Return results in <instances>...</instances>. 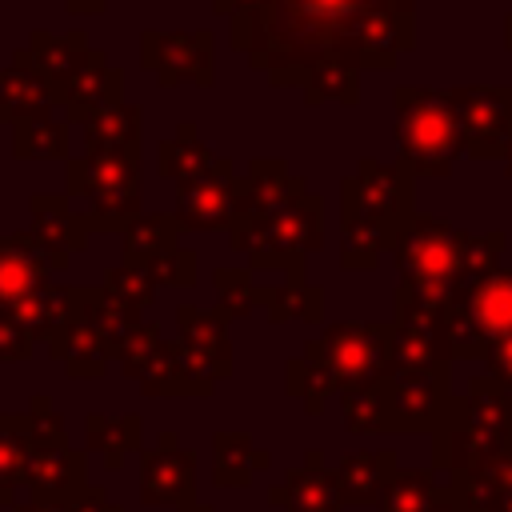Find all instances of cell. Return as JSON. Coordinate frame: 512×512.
<instances>
[{
	"label": "cell",
	"instance_id": "obj_30",
	"mask_svg": "<svg viewBox=\"0 0 512 512\" xmlns=\"http://www.w3.org/2000/svg\"><path fill=\"white\" fill-rule=\"evenodd\" d=\"M448 484L460 512H512V452L472 472H456Z\"/></svg>",
	"mask_w": 512,
	"mask_h": 512
},
{
	"label": "cell",
	"instance_id": "obj_43",
	"mask_svg": "<svg viewBox=\"0 0 512 512\" xmlns=\"http://www.w3.org/2000/svg\"><path fill=\"white\" fill-rule=\"evenodd\" d=\"M340 416L348 424V432L356 436H376L384 432V384H368V388H352L340 396Z\"/></svg>",
	"mask_w": 512,
	"mask_h": 512
},
{
	"label": "cell",
	"instance_id": "obj_35",
	"mask_svg": "<svg viewBox=\"0 0 512 512\" xmlns=\"http://www.w3.org/2000/svg\"><path fill=\"white\" fill-rule=\"evenodd\" d=\"M264 316L272 324H316L324 316V288L304 276H284L264 288Z\"/></svg>",
	"mask_w": 512,
	"mask_h": 512
},
{
	"label": "cell",
	"instance_id": "obj_46",
	"mask_svg": "<svg viewBox=\"0 0 512 512\" xmlns=\"http://www.w3.org/2000/svg\"><path fill=\"white\" fill-rule=\"evenodd\" d=\"M36 348V340L28 336V328H20L16 320L0 316V364H16V360H28Z\"/></svg>",
	"mask_w": 512,
	"mask_h": 512
},
{
	"label": "cell",
	"instance_id": "obj_2",
	"mask_svg": "<svg viewBox=\"0 0 512 512\" xmlns=\"http://www.w3.org/2000/svg\"><path fill=\"white\" fill-rule=\"evenodd\" d=\"M228 248L252 272L304 276V260L324 248V200L288 168L284 156L248 160L236 180V220Z\"/></svg>",
	"mask_w": 512,
	"mask_h": 512
},
{
	"label": "cell",
	"instance_id": "obj_4",
	"mask_svg": "<svg viewBox=\"0 0 512 512\" xmlns=\"http://www.w3.org/2000/svg\"><path fill=\"white\" fill-rule=\"evenodd\" d=\"M512 452V392L488 376H472L464 396H452L444 424L432 432V472H472Z\"/></svg>",
	"mask_w": 512,
	"mask_h": 512
},
{
	"label": "cell",
	"instance_id": "obj_5",
	"mask_svg": "<svg viewBox=\"0 0 512 512\" xmlns=\"http://www.w3.org/2000/svg\"><path fill=\"white\" fill-rule=\"evenodd\" d=\"M396 104V152L400 160L428 180H448L456 160L468 152L464 144V128L452 104L448 88H424V84H396L392 92Z\"/></svg>",
	"mask_w": 512,
	"mask_h": 512
},
{
	"label": "cell",
	"instance_id": "obj_8",
	"mask_svg": "<svg viewBox=\"0 0 512 512\" xmlns=\"http://www.w3.org/2000/svg\"><path fill=\"white\" fill-rule=\"evenodd\" d=\"M388 332H392V320L388 324H376V320H336L328 324L320 336H312L304 344V356L312 364H320L336 392H352V388H368L384 376V348H388ZM336 396V400H340Z\"/></svg>",
	"mask_w": 512,
	"mask_h": 512
},
{
	"label": "cell",
	"instance_id": "obj_9",
	"mask_svg": "<svg viewBox=\"0 0 512 512\" xmlns=\"http://www.w3.org/2000/svg\"><path fill=\"white\" fill-rule=\"evenodd\" d=\"M340 212L400 232L416 216V172L400 156L396 160L364 156L356 172L340 180Z\"/></svg>",
	"mask_w": 512,
	"mask_h": 512
},
{
	"label": "cell",
	"instance_id": "obj_17",
	"mask_svg": "<svg viewBox=\"0 0 512 512\" xmlns=\"http://www.w3.org/2000/svg\"><path fill=\"white\" fill-rule=\"evenodd\" d=\"M264 496H268V508H280V512H344L332 464H324L320 448H308L304 464L288 468L284 480L272 484Z\"/></svg>",
	"mask_w": 512,
	"mask_h": 512
},
{
	"label": "cell",
	"instance_id": "obj_39",
	"mask_svg": "<svg viewBox=\"0 0 512 512\" xmlns=\"http://www.w3.org/2000/svg\"><path fill=\"white\" fill-rule=\"evenodd\" d=\"M216 312L224 320H244L256 308H264V288L252 284V268H216Z\"/></svg>",
	"mask_w": 512,
	"mask_h": 512
},
{
	"label": "cell",
	"instance_id": "obj_20",
	"mask_svg": "<svg viewBox=\"0 0 512 512\" xmlns=\"http://www.w3.org/2000/svg\"><path fill=\"white\" fill-rule=\"evenodd\" d=\"M168 352L172 340L160 332V324L140 320L116 348L120 372L144 392V396H168Z\"/></svg>",
	"mask_w": 512,
	"mask_h": 512
},
{
	"label": "cell",
	"instance_id": "obj_38",
	"mask_svg": "<svg viewBox=\"0 0 512 512\" xmlns=\"http://www.w3.org/2000/svg\"><path fill=\"white\" fill-rule=\"evenodd\" d=\"M32 452V428L24 412H0V504H12V492L24 488Z\"/></svg>",
	"mask_w": 512,
	"mask_h": 512
},
{
	"label": "cell",
	"instance_id": "obj_45",
	"mask_svg": "<svg viewBox=\"0 0 512 512\" xmlns=\"http://www.w3.org/2000/svg\"><path fill=\"white\" fill-rule=\"evenodd\" d=\"M480 364L488 368V372H484L488 380H496L504 392H512V336H500V340H492V344L484 348Z\"/></svg>",
	"mask_w": 512,
	"mask_h": 512
},
{
	"label": "cell",
	"instance_id": "obj_25",
	"mask_svg": "<svg viewBox=\"0 0 512 512\" xmlns=\"http://www.w3.org/2000/svg\"><path fill=\"white\" fill-rule=\"evenodd\" d=\"M48 356H52L56 364H64V372H68L72 380H100V376L112 368L116 348H112L84 316H76V320H68V324L48 340Z\"/></svg>",
	"mask_w": 512,
	"mask_h": 512
},
{
	"label": "cell",
	"instance_id": "obj_36",
	"mask_svg": "<svg viewBox=\"0 0 512 512\" xmlns=\"http://www.w3.org/2000/svg\"><path fill=\"white\" fill-rule=\"evenodd\" d=\"M68 120L56 112L12 124V156L20 160H68Z\"/></svg>",
	"mask_w": 512,
	"mask_h": 512
},
{
	"label": "cell",
	"instance_id": "obj_33",
	"mask_svg": "<svg viewBox=\"0 0 512 512\" xmlns=\"http://www.w3.org/2000/svg\"><path fill=\"white\" fill-rule=\"evenodd\" d=\"M272 456L252 444L248 432H216L212 436V484L216 488H248L260 468H268Z\"/></svg>",
	"mask_w": 512,
	"mask_h": 512
},
{
	"label": "cell",
	"instance_id": "obj_6",
	"mask_svg": "<svg viewBox=\"0 0 512 512\" xmlns=\"http://www.w3.org/2000/svg\"><path fill=\"white\" fill-rule=\"evenodd\" d=\"M64 196L88 232H124L140 212V168L124 156L80 152L64 160Z\"/></svg>",
	"mask_w": 512,
	"mask_h": 512
},
{
	"label": "cell",
	"instance_id": "obj_16",
	"mask_svg": "<svg viewBox=\"0 0 512 512\" xmlns=\"http://www.w3.org/2000/svg\"><path fill=\"white\" fill-rule=\"evenodd\" d=\"M120 100H124V72L112 68L100 48H92L56 92V108L64 112L68 124H84L88 116H96L100 108L120 104Z\"/></svg>",
	"mask_w": 512,
	"mask_h": 512
},
{
	"label": "cell",
	"instance_id": "obj_37",
	"mask_svg": "<svg viewBox=\"0 0 512 512\" xmlns=\"http://www.w3.org/2000/svg\"><path fill=\"white\" fill-rule=\"evenodd\" d=\"M396 244V232L372 224V220H360L352 212H340V268L348 272H360V268H376L384 252H392Z\"/></svg>",
	"mask_w": 512,
	"mask_h": 512
},
{
	"label": "cell",
	"instance_id": "obj_10",
	"mask_svg": "<svg viewBox=\"0 0 512 512\" xmlns=\"http://www.w3.org/2000/svg\"><path fill=\"white\" fill-rule=\"evenodd\" d=\"M212 44L216 40L208 28H192V32L148 28L140 32V64L156 76L160 88H176V84L212 88V76H216Z\"/></svg>",
	"mask_w": 512,
	"mask_h": 512
},
{
	"label": "cell",
	"instance_id": "obj_48",
	"mask_svg": "<svg viewBox=\"0 0 512 512\" xmlns=\"http://www.w3.org/2000/svg\"><path fill=\"white\" fill-rule=\"evenodd\" d=\"M12 512H72L68 504H48V500H20V504H12Z\"/></svg>",
	"mask_w": 512,
	"mask_h": 512
},
{
	"label": "cell",
	"instance_id": "obj_14",
	"mask_svg": "<svg viewBox=\"0 0 512 512\" xmlns=\"http://www.w3.org/2000/svg\"><path fill=\"white\" fill-rule=\"evenodd\" d=\"M72 256L40 240L32 228L0 236V312L48 284V272H64Z\"/></svg>",
	"mask_w": 512,
	"mask_h": 512
},
{
	"label": "cell",
	"instance_id": "obj_19",
	"mask_svg": "<svg viewBox=\"0 0 512 512\" xmlns=\"http://www.w3.org/2000/svg\"><path fill=\"white\" fill-rule=\"evenodd\" d=\"M236 180L240 176L232 172V176L176 188V204H172L176 228L180 232H228L236 220Z\"/></svg>",
	"mask_w": 512,
	"mask_h": 512
},
{
	"label": "cell",
	"instance_id": "obj_1",
	"mask_svg": "<svg viewBox=\"0 0 512 512\" xmlns=\"http://www.w3.org/2000/svg\"><path fill=\"white\" fill-rule=\"evenodd\" d=\"M228 44L276 88H304L324 64L388 72L416 48L412 0H268L228 20Z\"/></svg>",
	"mask_w": 512,
	"mask_h": 512
},
{
	"label": "cell",
	"instance_id": "obj_40",
	"mask_svg": "<svg viewBox=\"0 0 512 512\" xmlns=\"http://www.w3.org/2000/svg\"><path fill=\"white\" fill-rule=\"evenodd\" d=\"M80 316H84V320H88V324H92V328H96L112 348H120V340H124V336L144 320L140 312L120 308V304H116L100 284H96V288H88V284H84V308H80Z\"/></svg>",
	"mask_w": 512,
	"mask_h": 512
},
{
	"label": "cell",
	"instance_id": "obj_47",
	"mask_svg": "<svg viewBox=\"0 0 512 512\" xmlns=\"http://www.w3.org/2000/svg\"><path fill=\"white\" fill-rule=\"evenodd\" d=\"M68 508H72V512H124V508H120V504H116L100 484H88L76 500H68Z\"/></svg>",
	"mask_w": 512,
	"mask_h": 512
},
{
	"label": "cell",
	"instance_id": "obj_13",
	"mask_svg": "<svg viewBox=\"0 0 512 512\" xmlns=\"http://www.w3.org/2000/svg\"><path fill=\"white\" fill-rule=\"evenodd\" d=\"M140 504H172L180 512L196 508V452L164 432L152 448L140 452Z\"/></svg>",
	"mask_w": 512,
	"mask_h": 512
},
{
	"label": "cell",
	"instance_id": "obj_31",
	"mask_svg": "<svg viewBox=\"0 0 512 512\" xmlns=\"http://www.w3.org/2000/svg\"><path fill=\"white\" fill-rule=\"evenodd\" d=\"M44 112H60L48 80L12 56V64L0 68V124L12 128L16 120L44 116Z\"/></svg>",
	"mask_w": 512,
	"mask_h": 512
},
{
	"label": "cell",
	"instance_id": "obj_12",
	"mask_svg": "<svg viewBox=\"0 0 512 512\" xmlns=\"http://www.w3.org/2000/svg\"><path fill=\"white\" fill-rule=\"evenodd\" d=\"M452 372H428V376H404V380H384V432H436L448 416Z\"/></svg>",
	"mask_w": 512,
	"mask_h": 512
},
{
	"label": "cell",
	"instance_id": "obj_42",
	"mask_svg": "<svg viewBox=\"0 0 512 512\" xmlns=\"http://www.w3.org/2000/svg\"><path fill=\"white\" fill-rule=\"evenodd\" d=\"M100 288L120 304V308H128V312H140L144 316V308L156 300V280H152V272L148 268H136V264H116V268H108L104 272V280H100Z\"/></svg>",
	"mask_w": 512,
	"mask_h": 512
},
{
	"label": "cell",
	"instance_id": "obj_49",
	"mask_svg": "<svg viewBox=\"0 0 512 512\" xmlns=\"http://www.w3.org/2000/svg\"><path fill=\"white\" fill-rule=\"evenodd\" d=\"M104 4H108V0H64V8H68L72 16H92V12H104Z\"/></svg>",
	"mask_w": 512,
	"mask_h": 512
},
{
	"label": "cell",
	"instance_id": "obj_7",
	"mask_svg": "<svg viewBox=\"0 0 512 512\" xmlns=\"http://www.w3.org/2000/svg\"><path fill=\"white\" fill-rule=\"evenodd\" d=\"M500 336H512V268L468 280L444 308V344L452 360H480Z\"/></svg>",
	"mask_w": 512,
	"mask_h": 512
},
{
	"label": "cell",
	"instance_id": "obj_34",
	"mask_svg": "<svg viewBox=\"0 0 512 512\" xmlns=\"http://www.w3.org/2000/svg\"><path fill=\"white\" fill-rule=\"evenodd\" d=\"M124 264H136V268H152L156 260H164L168 252H176V220L172 212H140L124 232Z\"/></svg>",
	"mask_w": 512,
	"mask_h": 512
},
{
	"label": "cell",
	"instance_id": "obj_41",
	"mask_svg": "<svg viewBox=\"0 0 512 512\" xmlns=\"http://www.w3.org/2000/svg\"><path fill=\"white\" fill-rule=\"evenodd\" d=\"M284 388H288V396H300L304 400V412L308 416H320L324 412V400L340 396L336 384H332V376L320 364H312L308 356H292L284 364Z\"/></svg>",
	"mask_w": 512,
	"mask_h": 512
},
{
	"label": "cell",
	"instance_id": "obj_52",
	"mask_svg": "<svg viewBox=\"0 0 512 512\" xmlns=\"http://www.w3.org/2000/svg\"><path fill=\"white\" fill-rule=\"evenodd\" d=\"M188 512H212V508H200V504H196V508H188Z\"/></svg>",
	"mask_w": 512,
	"mask_h": 512
},
{
	"label": "cell",
	"instance_id": "obj_23",
	"mask_svg": "<svg viewBox=\"0 0 512 512\" xmlns=\"http://www.w3.org/2000/svg\"><path fill=\"white\" fill-rule=\"evenodd\" d=\"M452 368V356L444 348V340L420 324L408 320H392L388 332V348H384V380H404V376H428Z\"/></svg>",
	"mask_w": 512,
	"mask_h": 512
},
{
	"label": "cell",
	"instance_id": "obj_22",
	"mask_svg": "<svg viewBox=\"0 0 512 512\" xmlns=\"http://www.w3.org/2000/svg\"><path fill=\"white\" fill-rule=\"evenodd\" d=\"M176 340L216 376L228 380L232 376V336H228V320L216 308H196V304H180L176 308Z\"/></svg>",
	"mask_w": 512,
	"mask_h": 512
},
{
	"label": "cell",
	"instance_id": "obj_26",
	"mask_svg": "<svg viewBox=\"0 0 512 512\" xmlns=\"http://www.w3.org/2000/svg\"><path fill=\"white\" fill-rule=\"evenodd\" d=\"M88 52H92V48H88L84 28H72V32H44V28H36V32L28 36V44L16 52V60L28 64V68H36V72L48 80L52 96H56L60 84L80 68V60H84Z\"/></svg>",
	"mask_w": 512,
	"mask_h": 512
},
{
	"label": "cell",
	"instance_id": "obj_24",
	"mask_svg": "<svg viewBox=\"0 0 512 512\" xmlns=\"http://www.w3.org/2000/svg\"><path fill=\"white\" fill-rule=\"evenodd\" d=\"M396 452L392 448H360V452H348L332 464V476H336V488H340V500L344 508H368L384 500V488L388 480L396 476Z\"/></svg>",
	"mask_w": 512,
	"mask_h": 512
},
{
	"label": "cell",
	"instance_id": "obj_11",
	"mask_svg": "<svg viewBox=\"0 0 512 512\" xmlns=\"http://www.w3.org/2000/svg\"><path fill=\"white\" fill-rule=\"evenodd\" d=\"M472 160H504L512 140V84H456L448 88Z\"/></svg>",
	"mask_w": 512,
	"mask_h": 512
},
{
	"label": "cell",
	"instance_id": "obj_50",
	"mask_svg": "<svg viewBox=\"0 0 512 512\" xmlns=\"http://www.w3.org/2000/svg\"><path fill=\"white\" fill-rule=\"evenodd\" d=\"M500 164H504V176L512 180V140H508V148H504V160H500Z\"/></svg>",
	"mask_w": 512,
	"mask_h": 512
},
{
	"label": "cell",
	"instance_id": "obj_18",
	"mask_svg": "<svg viewBox=\"0 0 512 512\" xmlns=\"http://www.w3.org/2000/svg\"><path fill=\"white\" fill-rule=\"evenodd\" d=\"M156 172L164 180H172L176 188H188V184H204V180H216V176H232V160L224 152H216L212 144H204L196 136V124L184 120V124H176V136L160 140Z\"/></svg>",
	"mask_w": 512,
	"mask_h": 512
},
{
	"label": "cell",
	"instance_id": "obj_28",
	"mask_svg": "<svg viewBox=\"0 0 512 512\" xmlns=\"http://www.w3.org/2000/svg\"><path fill=\"white\" fill-rule=\"evenodd\" d=\"M84 452L96 456L108 472H116L132 452H144V424L136 412L124 416H104L88 412L84 416Z\"/></svg>",
	"mask_w": 512,
	"mask_h": 512
},
{
	"label": "cell",
	"instance_id": "obj_21",
	"mask_svg": "<svg viewBox=\"0 0 512 512\" xmlns=\"http://www.w3.org/2000/svg\"><path fill=\"white\" fill-rule=\"evenodd\" d=\"M84 308V284H56L48 280L44 288H36L32 296H24L20 304H12L8 320H16L20 328H28V336L40 344V340H52L68 320H76Z\"/></svg>",
	"mask_w": 512,
	"mask_h": 512
},
{
	"label": "cell",
	"instance_id": "obj_51",
	"mask_svg": "<svg viewBox=\"0 0 512 512\" xmlns=\"http://www.w3.org/2000/svg\"><path fill=\"white\" fill-rule=\"evenodd\" d=\"M504 44H508V48H512V12H508V16H504Z\"/></svg>",
	"mask_w": 512,
	"mask_h": 512
},
{
	"label": "cell",
	"instance_id": "obj_32",
	"mask_svg": "<svg viewBox=\"0 0 512 512\" xmlns=\"http://www.w3.org/2000/svg\"><path fill=\"white\" fill-rule=\"evenodd\" d=\"M28 212H32V232L40 240H48L52 248H60L64 256L88 248L92 232L84 228V220L76 216V208H72V200L64 192H32L28 196Z\"/></svg>",
	"mask_w": 512,
	"mask_h": 512
},
{
	"label": "cell",
	"instance_id": "obj_3",
	"mask_svg": "<svg viewBox=\"0 0 512 512\" xmlns=\"http://www.w3.org/2000/svg\"><path fill=\"white\" fill-rule=\"evenodd\" d=\"M392 268L400 272L396 304L444 316L456 288L464 284V228L444 216L416 212L396 232Z\"/></svg>",
	"mask_w": 512,
	"mask_h": 512
},
{
	"label": "cell",
	"instance_id": "obj_44",
	"mask_svg": "<svg viewBox=\"0 0 512 512\" xmlns=\"http://www.w3.org/2000/svg\"><path fill=\"white\" fill-rule=\"evenodd\" d=\"M148 272H152L156 288H192L196 284V252L180 244L176 252H168L164 260H156Z\"/></svg>",
	"mask_w": 512,
	"mask_h": 512
},
{
	"label": "cell",
	"instance_id": "obj_27",
	"mask_svg": "<svg viewBox=\"0 0 512 512\" xmlns=\"http://www.w3.org/2000/svg\"><path fill=\"white\" fill-rule=\"evenodd\" d=\"M84 132V148L80 152H96V156H124L140 164V108L120 100L100 108L96 116H88L80 124Z\"/></svg>",
	"mask_w": 512,
	"mask_h": 512
},
{
	"label": "cell",
	"instance_id": "obj_29",
	"mask_svg": "<svg viewBox=\"0 0 512 512\" xmlns=\"http://www.w3.org/2000/svg\"><path fill=\"white\" fill-rule=\"evenodd\" d=\"M380 512H460V504L452 484H440L432 468H396Z\"/></svg>",
	"mask_w": 512,
	"mask_h": 512
},
{
	"label": "cell",
	"instance_id": "obj_15",
	"mask_svg": "<svg viewBox=\"0 0 512 512\" xmlns=\"http://www.w3.org/2000/svg\"><path fill=\"white\" fill-rule=\"evenodd\" d=\"M24 488L32 500H48V504H68L88 488V452H76L52 440H32L28 452V472H24Z\"/></svg>",
	"mask_w": 512,
	"mask_h": 512
}]
</instances>
